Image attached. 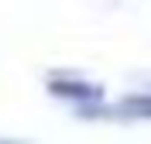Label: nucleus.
<instances>
[{
	"label": "nucleus",
	"mask_w": 151,
	"mask_h": 144,
	"mask_svg": "<svg viewBox=\"0 0 151 144\" xmlns=\"http://www.w3.org/2000/svg\"><path fill=\"white\" fill-rule=\"evenodd\" d=\"M48 93L58 96V100H69V103H79L83 106L79 113L93 110V106H103V100H106L103 86H96L89 79H76V76H52L48 79Z\"/></svg>",
	"instance_id": "obj_1"
},
{
	"label": "nucleus",
	"mask_w": 151,
	"mask_h": 144,
	"mask_svg": "<svg viewBox=\"0 0 151 144\" xmlns=\"http://www.w3.org/2000/svg\"><path fill=\"white\" fill-rule=\"evenodd\" d=\"M113 113H120V117H137V120H151V93H134V96H127Z\"/></svg>",
	"instance_id": "obj_2"
},
{
	"label": "nucleus",
	"mask_w": 151,
	"mask_h": 144,
	"mask_svg": "<svg viewBox=\"0 0 151 144\" xmlns=\"http://www.w3.org/2000/svg\"><path fill=\"white\" fill-rule=\"evenodd\" d=\"M0 144H21V141H4V137H0Z\"/></svg>",
	"instance_id": "obj_3"
}]
</instances>
